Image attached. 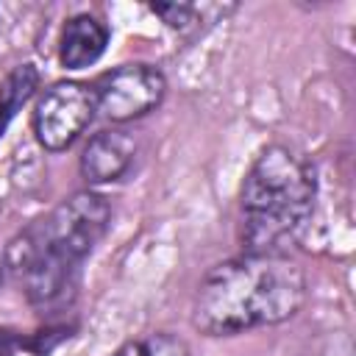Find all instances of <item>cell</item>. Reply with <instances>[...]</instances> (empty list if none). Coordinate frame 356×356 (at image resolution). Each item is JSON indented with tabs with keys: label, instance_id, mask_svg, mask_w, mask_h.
I'll use <instances>...</instances> for the list:
<instances>
[{
	"label": "cell",
	"instance_id": "6da1fadb",
	"mask_svg": "<svg viewBox=\"0 0 356 356\" xmlns=\"http://www.w3.org/2000/svg\"><path fill=\"white\" fill-rule=\"evenodd\" d=\"M306 303V275L284 253H245L206 273L195 292L192 323L222 337L275 325Z\"/></svg>",
	"mask_w": 356,
	"mask_h": 356
},
{
	"label": "cell",
	"instance_id": "7a4b0ae2",
	"mask_svg": "<svg viewBox=\"0 0 356 356\" xmlns=\"http://www.w3.org/2000/svg\"><path fill=\"white\" fill-rule=\"evenodd\" d=\"M111 220L106 197L78 192L28 222L8 245L6 264L33 303L58 298Z\"/></svg>",
	"mask_w": 356,
	"mask_h": 356
},
{
	"label": "cell",
	"instance_id": "3957f363",
	"mask_svg": "<svg viewBox=\"0 0 356 356\" xmlns=\"http://www.w3.org/2000/svg\"><path fill=\"white\" fill-rule=\"evenodd\" d=\"M312 164L284 145H270L253 161L242 184L245 253H281L298 239L314 206Z\"/></svg>",
	"mask_w": 356,
	"mask_h": 356
},
{
	"label": "cell",
	"instance_id": "277c9868",
	"mask_svg": "<svg viewBox=\"0 0 356 356\" xmlns=\"http://www.w3.org/2000/svg\"><path fill=\"white\" fill-rule=\"evenodd\" d=\"M167 92L164 75L150 64H122L92 83L95 111L111 122H128L153 111Z\"/></svg>",
	"mask_w": 356,
	"mask_h": 356
},
{
	"label": "cell",
	"instance_id": "5b68a950",
	"mask_svg": "<svg viewBox=\"0 0 356 356\" xmlns=\"http://www.w3.org/2000/svg\"><path fill=\"white\" fill-rule=\"evenodd\" d=\"M95 117L92 86L78 81H58L47 86L33 106V134L42 147L64 150Z\"/></svg>",
	"mask_w": 356,
	"mask_h": 356
},
{
	"label": "cell",
	"instance_id": "8992f818",
	"mask_svg": "<svg viewBox=\"0 0 356 356\" xmlns=\"http://www.w3.org/2000/svg\"><path fill=\"white\" fill-rule=\"evenodd\" d=\"M134 153H136V142L125 134V131H100L89 139V145L83 147L81 156V175L89 184H106V181H117L128 172V167L134 164Z\"/></svg>",
	"mask_w": 356,
	"mask_h": 356
},
{
	"label": "cell",
	"instance_id": "52a82bcc",
	"mask_svg": "<svg viewBox=\"0 0 356 356\" xmlns=\"http://www.w3.org/2000/svg\"><path fill=\"white\" fill-rule=\"evenodd\" d=\"M106 44H108V28L92 14H78L67 19L61 31L58 58L67 70H83L103 56Z\"/></svg>",
	"mask_w": 356,
	"mask_h": 356
},
{
	"label": "cell",
	"instance_id": "ba28073f",
	"mask_svg": "<svg viewBox=\"0 0 356 356\" xmlns=\"http://www.w3.org/2000/svg\"><path fill=\"white\" fill-rule=\"evenodd\" d=\"M39 86V72L33 64H22L14 72H8V78L0 83V136L6 131V125L11 122V117L17 114V108L33 95V89Z\"/></svg>",
	"mask_w": 356,
	"mask_h": 356
},
{
	"label": "cell",
	"instance_id": "9c48e42d",
	"mask_svg": "<svg viewBox=\"0 0 356 356\" xmlns=\"http://www.w3.org/2000/svg\"><path fill=\"white\" fill-rule=\"evenodd\" d=\"M117 356H189V348L184 339L172 337V334H145L139 339L125 342Z\"/></svg>",
	"mask_w": 356,
	"mask_h": 356
},
{
	"label": "cell",
	"instance_id": "30bf717a",
	"mask_svg": "<svg viewBox=\"0 0 356 356\" xmlns=\"http://www.w3.org/2000/svg\"><path fill=\"white\" fill-rule=\"evenodd\" d=\"M153 8V14H159L170 28H178V31H184L189 22H195V17H197V6H184V3H159V6H150Z\"/></svg>",
	"mask_w": 356,
	"mask_h": 356
},
{
	"label": "cell",
	"instance_id": "8fae6325",
	"mask_svg": "<svg viewBox=\"0 0 356 356\" xmlns=\"http://www.w3.org/2000/svg\"><path fill=\"white\" fill-rule=\"evenodd\" d=\"M0 281H3V264H0Z\"/></svg>",
	"mask_w": 356,
	"mask_h": 356
}]
</instances>
